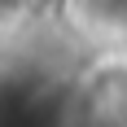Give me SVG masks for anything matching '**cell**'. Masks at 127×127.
<instances>
[]
</instances>
